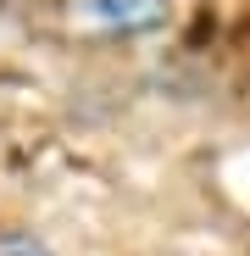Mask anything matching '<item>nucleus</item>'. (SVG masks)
I'll use <instances>...</instances> for the list:
<instances>
[{"mask_svg": "<svg viewBox=\"0 0 250 256\" xmlns=\"http://www.w3.org/2000/svg\"><path fill=\"white\" fill-rule=\"evenodd\" d=\"M0 256H56L33 228H0Z\"/></svg>", "mask_w": 250, "mask_h": 256, "instance_id": "nucleus-1", "label": "nucleus"}]
</instances>
